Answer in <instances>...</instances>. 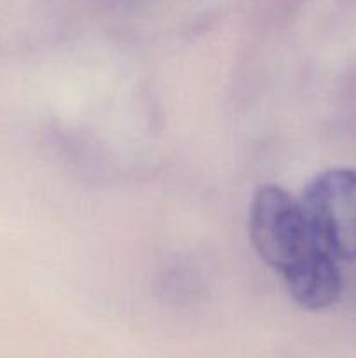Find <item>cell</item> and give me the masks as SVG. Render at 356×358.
Masks as SVG:
<instances>
[{
  "label": "cell",
  "instance_id": "cell-2",
  "mask_svg": "<svg viewBox=\"0 0 356 358\" xmlns=\"http://www.w3.org/2000/svg\"><path fill=\"white\" fill-rule=\"evenodd\" d=\"M299 201L318 247L335 261L356 259V170L323 171Z\"/></svg>",
  "mask_w": 356,
  "mask_h": 358
},
{
  "label": "cell",
  "instance_id": "cell-3",
  "mask_svg": "<svg viewBox=\"0 0 356 358\" xmlns=\"http://www.w3.org/2000/svg\"><path fill=\"white\" fill-rule=\"evenodd\" d=\"M290 296L306 310L334 306L342 292L341 271L332 255L320 252L283 276Z\"/></svg>",
  "mask_w": 356,
  "mask_h": 358
},
{
  "label": "cell",
  "instance_id": "cell-1",
  "mask_svg": "<svg viewBox=\"0 0 356 358\" xmlns=\"http://www.w3.org/2000/svg\"><path fill=\"white\" fill-rule=\"evenodd\" d=\"M250 238L258 255L281 276L323 252L314 241L299 199L278 185H264L255 194Z\"/></svg>",
  "mask_w": 356,
  "mask_h": 358
}]
</instances>
